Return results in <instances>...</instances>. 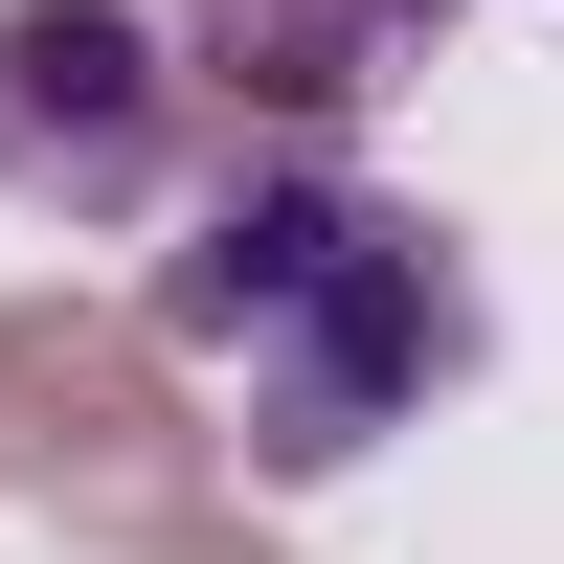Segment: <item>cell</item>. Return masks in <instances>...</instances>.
Masks as SVG:
<instances>
[{
	"label": "cell",
	"instance_id": "1",
	"mask_svg": "<svg viewBox=\"0 0 564 564\" xmlns=\"http://www.w3.org/2000/svg\"><path fill=\"white\" fill-rule=\"evenodd\" d=\"M159 339L226 384L249 475H361L430 384H475V249L361 159H249L159 226Z\"/></svg>",
	"mask_w": 564,
	"mask_h": 564
},
{
	"label": "cell",
	"instance_id": "2",
	"mask_svg": "<svg viewBox=\"0 0 564 564\" xmlns=\"http://www.w3.org/2000/svg\"><path fill=\"white\" fill-rule=\"evenodd\" d=\"M181 45L159 0H0V204L23 226H159L181 204Z\"/></svg>",
	"mask_w": 564,
	"mask_h": 564
},
{
	"label": "cell",
	"instance_id": "3",
	"mask_svg": "<svg viewBox=\"0 0 564 564\" xmlns=\"http://www.w3.org/2000/svg\"><path fill=\"white\" fill-rule=\"evenodd\" d=\"M159 45H181L204 113L271 135V159H339V135L452 45V0H159Z\"/></svg>",
	"mask_w": 564,
	"mask_h": 564
}]
</instances>
